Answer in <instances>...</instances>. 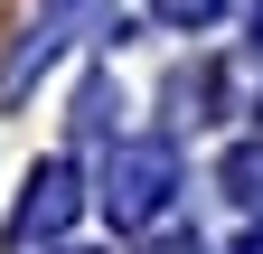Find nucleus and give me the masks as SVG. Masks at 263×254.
Listing matches in <instances>:
<instances>
[{
    "instance_id": "8",
    "label": "nucleus",
    "mask_w": 263,
    "mask_h": 254,
    "mask_svg": "<svg viewBox=\"0 0 263 254\" xmlns=\"http://www.w3.org/2000/svg\"><path fill=\"white\" fill-rule=\"evenodd\" d=\"M254 38H263V10H254Z\"/></svg>"
},
{
    "instance_id": "3",
    "label": "nucleus",
    "mask_w": 263,
    "mask_h": 254,
    "mask_svg": "<svg viewBox=\"0 0 263 254\" xmlns=\"http://www.w3.org/2000/svg\"><path fill=\"white\" fill-rule=\"evenodd\" d=\"M47 57H57V19H47V28H19V47L0 57V104H19L28 76H47Z\"/></svg>"
},
{
    "instance_id": "1",
    "label": "nucleus",
    "mask_w": 263,
    "mask_h": 254,
    "mask_svg": "<svg viewBox=\"0 0 263 254\" xmlns=\"http://www.w3.org/2000/svg\"><path fill=\"white\" fill-rule=\"evenodd\" d=\"M170 188H179V151L170 141H122V151H104V216L113 226H151L160 207H170Z\"/></svg>"
},
{
    "instance_id": "7",
    "label": "nucleus",
    "mask_w": 263,
    "mask_h": 254,
    "mask_svg": "<svg viewBox=\"0 0 263 254\" xmlns=\"http://www.w3.org/2000/svg\"><path fill=\"white\" fill-rule=\"evenodd\" d=\"M57 10H94V0H57Z\"/></svg>"
},
{
    "instance_id": "2",
    "label": "nucleus",
    "mask_w": 263,
    "mask_h": 254,
    "mask_svg": "<svg viewBox=\"0 0 263 254\" xmlns=\"http://www.w3.org/2000/svg\"><path fill=\"white\" fill-rule=\"evenodd\" d=\"M76 207H85V198H76V179H66L57 160H47V170H28V198H19V216H10V245L28 254V245L66 235V226H76Z\"/></svg>"
},
{
    "instance_id": "6",
    "label": "nucleus",
    "mask_w": 263,
    "mask_h": 254,
    "mask_svg": "<svg viewBox=\"0 0 263 254\" xmlns=\"http://www.w3.org/2000/svg\"><path fill=\"white\" fill-rule=\"evenodd\" d=\"M226 254H263V226H254V235H235V245H226Z\"/></svg>"
},
{
    "instance_id": "4",
    "label": "nucleus",
    "mask_w": 263,
    "mask_h": 254,
    "mask_svg": "<svg viewBox=\"0 0 263 254\" xmlns=\"http://www.w3.org/2000/svg\"><path fill=\"white\" fill-rule=\"evenodd\" d=\"M226 198H235V207H263V141H235V151H226Z\"/></svg>"
},
{
    "instance_id": "5",
    "label": "nucleus",
    "mask_w": 263,
    "mask_h": 254,
    "mask_svg": "<svg viewBox=\"0 0 263 254\" xmlns=\"http://www.w3.org/2000/svg\"><path fill=\"white\" fill-rule=\"evenodd\" d=\"M151 10H160V19H170V28H207V19L226 10V0H151Z\"/></svg>"
}]
</instances>
